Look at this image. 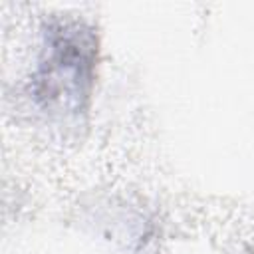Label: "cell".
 <instances>
[{"label": "cell", "instance_id": "cell-1", "mask_svg": "<svg viewBox=\"0 0 254 254\" xmlns=\"http://www.w3.org/2000/svg\"><path fill=\"white\" fill-rule=\"evenodd\" d=\"M95 38L79 22H60L46 34L44 58L36 75V99L62 115H77L89 97L95 64Z\"/></svg>", "mask_w": 254, "mask_h": 254}]
</instances>
